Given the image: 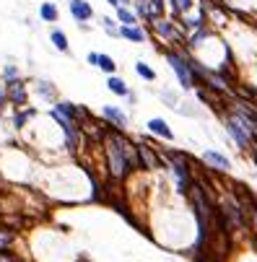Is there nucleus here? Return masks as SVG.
<instances>
[{
	"instance_id": "obj_1",
	"label": "nucleus",
	"mask_w": 257,
	"mask_h": 262,
	"mask_svg": "<svg viewBox=\"0 0 257 262\" xmlns=\"http://www.w3.org/2000/svg\"><path fill=\"white\" fill-rule=\"evenodd\" d=\"M106 145V161H109V174L117 179H127L135 171V166H140L138 159V145H130L122 135L112 133L104 138Z\"/></svg>"
},
{
	"instance_id": "obj_2",
	"label": "nucleus",
	"mask_w": 257,
	"mask_h": 262,
	"mask_svg": "<svg viewBox=\"0 0 257 262\" xmlns=\"http://www.w3.org/2000/svg\"><path fill=\"white\" fill-rule=\"evenodd\" d=\"M166 55V62H169V68L174 70V76H177V81H179V86L187 91V89H192L198 81H195V60H192L190 55H185V52H177V50H166L164 52Z\"/></svg>"
},
{
	"instance_id": "obj_3",
	"label": "nucleus",
	"mask_w": 257,
	"mask_h": 262,
	"mask_svg": "<svg viewBox=\"0 0 257 262\" xmlns=\"http://www.w3.org/2000/svg\"><path fill=\"white\" fill-rule=\"evenodd\" d=\"M151 24V29H154V34L156 36H161L164 42H179V31H177V26H174V21H169V18H154V21H148Z\"/></svg>"
},
{
	"instance_id": "obj_4",
	"label": "nucleus",
	"mask_w": 257,
	"mask_h": 262,
	"mask_svg": "<svg viewBox=\"0 0 257 262\" xmlns=\"http://www.w3.org/2000/svg\"><path fill=\"white\" fill-rule=\"evenodd\" d=\"M203 164L208 166V169H213V171H229L231 169V161H229V156H224L221 151H213V148H208V151H203Z\"/></svg>"
},
{
	"instance_id": "obj_5",
	"label": "nucleus",
	"mask_w": 257,
	"mask_h": 262,
	"mask_svg": "<svg viewBox=\"0 0 257 262\" xmlns=\"http://www.w3.org/2000/svg\"><path fill=\"white\" fill-rule=\"evenodd\" d=\"M101 117L109 122L115 130H127V115H125V109L115 106V104H106L101 109Z\"/></svg>"
},
{
	"instance_id": "obj_6",
	"label": "nucleus",
	"mask_w": 257,
	"mask_h": 262,
	"mask_svg": "<svg viewBox=\"0 0 257 262\" xmlns=\"http://www.w3.org/2000/svg\"><path fill=\"white\" fill-rule=\"evenodd\" d=\"M145 127H148V133L161 138V140H174V130L169 127V122L164 117H151V120L145 122Z\"/></svg>"
},
{
	"instance_id": "obj_7",
	"label": "nucleus",
	"mask_w": 257,
	"mask_h": 262,
	"mask_svg": "<svg viewBox=\"0 0 257 262\" xmlns=\"http://www.w3.org/2000/svg\"><path fill=\"white\" fill-rule=\"evenodd\" d=\"M68 8H70V16L78 24H83V21H89L94 16V8H91L89 0H68Z\"/></svg>"
},
{
	"instance_id": "obj_8",
	"label": "nucleus",
	"mask_w": 257,
	"mask_h": 262,
	"mask_svg": "<svg viewBox=\"0 0 257 262\" xmlns=\"http://www.w3.org/2000/svg\"><path fill=\"white\" fill-rule=\"evenodd\" d=\"M6 96H8V101L11 104H26V86L21 83L18 78L16 81H8V86H6Z\"/></svg>"
},
{
	"instance_id": "obj_9",
	"label": "nucleus",
	"mask_w": 257,
	"mask_h": 262,
	"mask_svg": "<svg viewBox=\"0 0 257 262\" xmlns=\"http://www.w3.org/2000/svg\"><path fill=\"white\" fill-rule=\"evenodd\" d=\"M138 159H140V166L151 169V171L161 166V159H159V154H156V151L151 154V148H148V145H143V143H138Z\"/></svg>"
},
{
	"instance_id": "obj_10",
	"label": "nucleus",
	"mask_w": 257,
	"mask_h": 262,
	"mask_svg": "<svg viewBox=\"0 0 257 262\" xmlns=\"http://www.w3.org/2000/svg\"><path fill=\"white\" fill-rule=\"evenodd\" d=\"M120 36L125 42H133V45H145L148 42V34L140 26H120Z\"/></svg>"
},
{
	"instance_id": "obj_11",
	"label": "nucleus",
	"mask_w": 257,
	"mask_h": 262,
	"mask_svg": "<svg viewBox=\"0 0 257 262\" xmlns=\"http://www.w3.org/2000/svg\"><path fill=\"white\" fill-rule=\"evenodd\" d=\"M106 89H109L115 96H130L133 91H130V86H127V81L125 78H120V76H106Z\"/></svg>"
},
{
	"instance_id": "obj_12",
	"label": "nucleus",
	"mask_w": 257,
	"mask_h": 262,
	"mask_svg": "<svg viewBox=\"0 0 257 262\" xmlns=\"http://www.w3.org/2000/svg\"><path fill=\"white\" fill-rule=\"evenodd\" d=\"M115 18L120 21V26H138V13L130 8V6H122V8H117L115 11Z\"/></svg>"
},
{
	"instance_id": "obj_13",
	"label": "nucleus",
	"mask_w": 257,
	"mask_h": 262,
	"mask_svg": "<svg viewBox=\"0 0 257 262\" xmlns=\"http://www.w3.org/2000/svg\"><path fill=\"white\" fill-rule=\"evenodd\" d=\"M169 8H171V13L174 16H187L192 8H195V0H169Z\"/></svg>"
},
{
	"instance_id": "obj_14",
	"label": "nucleus",
	"mask_w": 257,
	"mask_h": 262,
	"mask_svg": "<svg viewBox=\"0 0 257 262\" xmlns=\"http://www.w3.org/2000/svg\"><path fill=\"white\" fill-rule=\"evenodd\" d=\"M96 68H99V70H104L106 76H117V60H115V57H109V55H101V52H99V62H96Z\"/></svg>"
},
{
	"instance_id": "obj_15",
	"label": "nucleus",
	"mask_w": 257,
	"mask_h": 262,
	"mask_svg": "<svg viewBox=\"0 0 257 262\" xmlns=\"http://www.w3.org/2000/svg\"><path fill=\"white\" fill-rule=\"evenodd\" d=\"M39 16H42V21H50V24H52V21L60 18V11H57L55 3H50V0H47V3L39 6Z\"/></svg>"
},
{
	"instance_id": "obj_16",
	"label": "nucleus",
	"mask_w": 257,
	"mask_h": 262,
	"mask_svg": "<svg viewBox=\"0 0 257 262\" xmlns=\"http://www.w3.org/2000/svg\"><path fill=\"white\" fill-rule=\"evenodd\" d=\"M50 42L60 50V52H68L70 50V45H68V36H65V31H60V29H52V34H50Z\"/></svg>"
},
{
	"instance_id": "obj_17",
	"label": "nucleus",
	"mask_w": 257,
	"mask_h": 262,
	"mask_svg": "<svg viewBox=\"0 0 257 262\" xmlns=\"http://www.w3.org/2000/svg\"><path fill=\"white\" fill-rule=\"evenodd\" d=\"M135 73H138L143 81H148V83H154V81H156V70H154L148 62H143V60H138V62H135Z\"/></svg>"
},
{
	"instance_id": "obj_18",
	"label": "nucleus",
	"mask_w": 257,
	"mask_h": 262,
	"mask_svg": "<svg viewBox=\"0 0 257 262\" xmlns=\"http://www.w3.org/2000/svg\"><path fill=\"white\" fill-rule=\"evenodd\" d=\"M11 242H13V234L0 229V252H8V244H11Z\"/></svg>"
},
{
	"instance_id": "obj_19",
	"label": "nucleus",
	"mask_w": 257,
	"mask_h": 262,
	"mask_svg": "<svg viewBox=\"0 0 257 262\" xmlns=\"http://www.w3.org/2000/svg\"><path fill=\"white\" fill-rule=\"evenodd\" d=\"M106 3L115 8H122V6H133V0H106Z\"/></svg>"
},
{
	"instance_id": "obj_20",
	"label": "nucleus",
	"mask_w": 257,
	"mask_h": 262,
	"mask_svg": "<svg viewBox=\"0 0 257 262\" xmlns=\"http://www.w3.org/2000/svg\"><path fill=\"white\" fill-rule=\"evenodd\" d=\"M3 73H6V78H11V81H16V73H18V70L13 68V65H6V70H3Z\"/></svg>"
},
{
	"instance_id": "obj_21",
	"label": "nucleus",
	"mask_w": 257,
	"mask_h": 262,
	"mask_svg": "<svg viewBox=\"0 0 257 262\" xmlns=\"http://www.w3.org/2000/svg\"><path fill=\"white\" fill-rule=\"evenodd\" d=\"M86 60H89V62L94 65V68H96V62H99V52H89V57H86Z\"/></svg>"
}]
</instances>
